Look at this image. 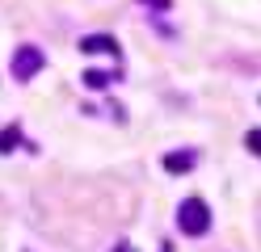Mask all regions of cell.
Segmentation results:
<instances>
[{
    "label": "cell",
    "mask_w": 261,
    "mask_h": 252,
    "mask_svg": "<svg viewBox=\"0 0 261 252\" xmlns=\"http://www.w3.org/2000/svg\"><path fill=\"white\" fill-rule=\"evenodd\" d=\"M46 67V55L38 46H17L13 50V80H34Z\"/></svg>",
    "instance_id": "obj_2"
},
{
    "label": "cell",
    "mask_w": 261,
    "mask_h": 252,
    "mask_svg": "<svg viewBox=\"0 0 261 252\" xmlns=\"http://www.w3.org/2000/svg\"><path fill=\"white\" fill-rule=\"evenodd\" d=\"M143 5H152V9H169L173 0H143Z\"/></svg>",
    "instance_id": "obj_8"
},
{
    "label": "cell",
    "mask_w": 261,
    "mask_h": 252,
    "mask_svg": "<svg viewBox=\"0 0 261 252\" xmlns=\"http://www.w3.org/2000/svg\"><path fill=\"white\" fill-rule=\"evenodd\" d=\"M17 139H21V130H17V126L0 130V156H5V151H13V147H17Z\"/></svg>",
    "instance_id": "obj_6"
},
{
    "label": "cell",
    "mask_w": 261,
    "mask_h": 252,
    "mask_svg": "<svg viewBox=\"0 0 261 252\" xmlns=\"http://www.w3.org/2000/svg\"><path fill=\"white\" fill-rule=\"evenodd\" d=\"M177 227L186 235H206L211 231V206L202 198H186L181 206H177Z\"/></svg>",
    "instance_id": "obj_1"
},
{
    "label": "cell",
    "mask_w": 261,
    "mask_h": 252,
    "mask_svg": "<svg viewBox=\"0 0 261 252\" xmlns=\"http://www.w3.org/2000/svg\"><path fill=\"white\" fill-rule=\"evenodd\" d=\"M114 76L110 72H85V89H110Z\"/></svg>",
    "instance_id": "obj_5"
},
{
    "label": "cell",
    "mask_w": 261,
    "mask_h": 252,
    "mask_svg": "<svg viewBox=\"0 0 261 252\" xmlns=\"http://www.w3.org/2000/svg\"><path fill=\"white\" fill-rule=\"evenodd\" d=\"M244 147H249L253 156H261V126H257V130H249V134H244Z\"/></svg>",
    "instance_id": "obj_7"
},
{
    "label": "cell",
    "mask_w": 261,
    "mask_h": 252,
    "mask_svg": "<svg viewBox=\"0 0 261 252\" xmlns=\"http://www.w3.org/2000/svg\"><path fill=\"white\" fill-rule=\"evenodd\" d=\"M80 50H85V55H118V42H114L110 34H85V38H80Z\"/></svg>",
    "instance_id": "obj_3"
},
{
    "label": "cell",
    "mask_w": 261,
    "mask_h": 252,
    "mask_svg": "<svg viewBox=\"0 0 261 252\" xmlns=\"http://www.w3.org/2000/svg\"><path fill=\"white\" fill-rule=\"evenodd\" d=\"M165 168L169 173H190L194 168V151H173V156H165Z\"/></svg>",
    "instance_id": "obj_4"
}]
</instances>
